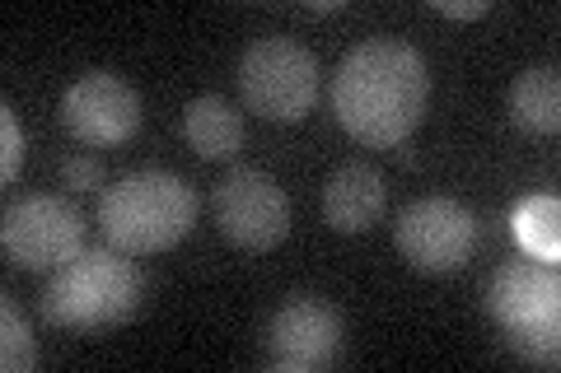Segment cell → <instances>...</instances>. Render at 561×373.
Here are the masks:
<instances>
[{
  "mask_svg": "<svg viewBox=\"0 0 561 373\" xmlns=\"http://www.w3.org/2000/svg\"><path fill=\"white\" fill-rule=\"evenodd\" d=\"M431 70L416 47L398 38H375L351 47L332 75V113L370 150L402 145L426 113Z\"/></svg>",
  "mask_w": 561,
  "mask_h": 373,
  "instance_id": "obj_1",
  "label": "cell"
},
{
  "mask_svg": "<svg viewBox=\"0 0 561 373\" xmlns=\"http://www.w3.org/2000/svg\"><path fill=\"white\" fill-rule=\"evenodd\" d=\"M197 191L183 183L179 173L146 168L122 177L117 187L103 191L99 201V234L108 238V247L127 257H150L169 253L173 243H183L197 224Z\"/></svg>",
  "mask_w": 561,
  "mask_h": 373,
  "instance_id": "obj_2",
  "label": "cell"
},
{
  "mask_svg": "<svg viewBox=\"0 0 561 373\" xmlns=\"http://www.w3.org/2000/svg\"><path fill=\"white\" fill-rule=\"evenodd\" d=\"M146 280L140 266L117 247H84L76 261L51 271L43 290V317L66 331H103L122 327L140 308Z\"/></svg>",
  "mask_w": 561,
  "mask_h": 373,
  "instance_id": "obj_3",
  "label": "cell"
},
{
  "mask_svg": "<svg viewBox=\"0 0 561 373\" xmlns=\"http://www.w3.org/2000/svg\"><path fill=\"white\" fill-rule=\"evenodd\" d=\"M243 108L267 121H300L319 103V61L295 38H257L239 57Z\"/></svg>",
  "mask_w": 561,
  "mask_h": 373,
  "instance_id": "obj_4",
  "label": "cell"
},
{
  "mask_svg": "<svg viewBox=\"0 0 561 373\" xmlns=\"http://www.w3.org/2000/svg\"><path fill=\"white\" fill-rule=\"evenodd\" d=\"M210 220L243 253H272L290 234V197L272 173L234 168L210 191Z\"/></svg>",
  "mask_w": 561,
  "mask_h": 373,
  "instance_id": "obj_5",
  "label": "cell"
},
{
  "mask_svg": "<svg viewBox=\"0 0 561 373\" xmlns=\"http://www.w3.org/2000/svg\"><path fill=\"white\" fill-rule=\"evenodd\" d=\"M0 243H5V257L24 271H61L84 253V215L70 201L38 191V197L5 206Z\"/></svg>",
  "mask_w": 561,
  "mask_h": 373,
  "instance_id": "obj_6",
  "label": "cell"
},
{
  "mask_svg": "<svg viewBox=\"0 0 561 373\" xmlns=\"http://www.w3.org/2000/svg\"><path fill=\"white\" fill-rule=\"evenodd\" d=\"M398 253L412 271L426 276H449L472 257L478 247V220L472 210L449 201V197H421L398 215Z\"/></svg>",
  "mask_w": 561,
  "mask_h": 373,
  "instance_id": "obj_7",
  "label": "cell"
},
{
  "mask_svg": "<svg viewBox=\"0 0 561 373\" xmlns=\"http://www.w3.org/2000/svg\"><path fill=\"white\" fill-rule=\"evenodd\" d=\"M61 121L80 145H122L140 131V94L113 70H90L61 94Z\"/></svg>",
  "mask_w": 561,
  "mask_h": 373,
  "instance_id": "obj_8",
  "label": "cell"
},
{
  "mask_svg": "<svg viewBox=\"0 0 561 373\" xmlns=\"http://www.w3.org/2000/svg\"><path fill=\"white\" fill-rule=\"evenodd\" d=\"M342 354V317L323 299H290L267 327V360L280 373H323Z\"/></svg>",
  "mask_w": 561,
  "mask_h": 373,
  "instance_id": "obj_9",
  "label": "cell"
},
{
  "mask_svg": "<svg viewBox=\"0 0 561 373\" xmlns=\"http://www.w3.org/2000/svg\"><path fill=\"white\" fill-rule=\"evenodd\" d=\"M486 308L505 331L561 323V276L552 261H511L491 276Z\"/></svg>",
  "mask_w": 561,
  "mask_h": 373,
  "instance_id": "obj_10",
  "label": "cell"
},
{
  "mask_svg": "<svg viewBox=\"0 0 561 373\" xmlns=\"http://www.w3.org/2000/svg\"><path fill=\"white\" fill-rule=\"evenodd\" d=\"M383 206H389V187L375 164H342L323 187V220L337 234H365L375 229Z\"/></svg>",
  "mask_w": 561,
  "mask_h": 373,
  "instance_id": "obj_11",
  "label": "cell"
},
{
  "mask_svg": "<svg viewBox=\"0 0 561 373\" xmlns=\"http://www.w3.org/2000/svg\"><path fill=\"white\" fill-rule=\"evenodd\" d=\"M183 131H187V145L197 150L202 159H230L243 145V113L234 108L230 98L202 94V98L187 103Z\"/></svg>",
  "mask_w": 561,
  "mask_h": 373,
  "instance_id": "obj_12",
  "label": "cell"
},
{
  "mask_svg": "<svg viewBox=\"0 0 561 373\" xmlns=\"http://www.w3.org/2000/svg\"><path fill=\"white\" fill-rule=\"evenodd\" d=\"M511 117L519 131L552 136L561 127V80L552 66H534L511 84Z\"/></svg>",
  "mask_w": 561,
  "mask_h": 373,
  "instance_id": "obj_13",
  "label": "cell"
},
{
  "mask_svg": "<svg viewBox=\"0 0 561 373\" xmlns=\"http://www.w3.org/2000/svg\"><path fill=\"white\" fill-rule=\"evenodd\" d=\"M515 234L538 261H557V253H561V201L557 197L524 201L519 215H515Z\"/></svg>",
  "mask_w": 561,
  "mask_h": 373,
  "instance_id": "obj_14",
  "label": "cell"
},
{
  "mask_svg": "<svg viewBox=\"0 0 561 373\" xmlns=\"http://www.w3.org/2000/svg\"><path fill=\"white\" fill-rule=\"evenodd\" d=\"M33 364H38V341H33L28 323L20 317V308L0 304V369L5 373H33Z\"/></svg>",
  "mask_w": 561,
  "mask_h": 373,
  "instance_id": "obj_15",
  "label": "cell"
},
{
  "mask_svg": "<svg viewBox=\"0 0 561 373\" xmlns=\"http://www.w3.org/2000/svg\"><path fill=\"white\" fill-rule=\"evenodd\" d=\"M505 346L515 354H524L529 364H542V369H557V346H561V323H548V327H519V331H505Z\"/></svg>",
  "mask_w": 561,
  "mask_h": 373,
  "instance_id": "obj_16",
  "label": "cell"
},
{
  "mask_svg": "<svg viewBox=\"0 0 561 373\" xmlns=\"http://www.w3.org/2000/svg\"><path fill=\"white\" fill-rule=\"evenodd\" d=\"M24 168V131L20 117L10 113V103H0V183H14Z\"/></svg>",
  "mask_w": 561,
  "mask_h": 373,
  "instance_id": "obj_17",
  "label": "cell"
},
{
  "mask_svg": "<svg viewBox=\"0 0 561 373\" xmlns=\"http://www.w3.org/2000/svg\"><path fill=\"white\" fill-rule=\"evenodd\" d=\"M61 177H66L70 191H94V187H103V164L94 154H76L61 164Z\"/></svg>",
  "mask_w": 561,
  "mask_h": 373,
  "instance_id": "obj_18",
  "label": "cell"
},
{
  "mask_svg": "<svg viewBox=\"0 0 561 373\" xmlns=\"http://www.w3.org/2000/svg\"><path fill=\"white\" fill-rule=\"evenodd\" d=\"M431 10L445 14V20H482L491 5L486 0H431Z\"/></svg>",
  "mask_w": 561,
  "mask_h": 373,
  "instance_id": "obj_19",
  "label": "cell"
},
{
  "mask_svg": "<svg viewBox=\"0 0 561 373\" xmlns=\"http://www.w3.org/2000/svg\"><path fill=\"white\" fill-rule=\"evenodd\" d=\"M309 10H313V14H337V10H346V5H342V0H309Z\"/></svg>",
  "mask_w": 561,
  "mask_h": 373,
  "instance_id": "obj_20",
  "label": "cell"
}]
</instances>
